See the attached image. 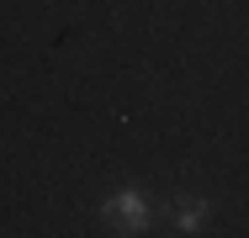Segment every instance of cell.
I'll use <instances>...</instances> for the list:
<instances>
[{
	"mask_svg": "<svg viewBox=\"0 0 249 238\" xmlns=\"http://www.w3.org/2000/svg\"><path fill=\"white\" fill-rule=\"evenodd\" d=\"M201 212H207V206H186V212H180V233H196V222H201Z\"/></svg>",
	"mask_w": 249,
	"mask_h": 238,
	"instance_id": "cell-2",
	"label": "cell"
},
{
	"mask_svg": "<svg viewBox=\"0 0 249 238\" xmlns=\"http://www.w3.org/2000/svg\"><path fill=\"white\" fill-rule=\"evenodd\" d=\"M101 228L106 233H149V201L138 190H117L106 206H101Z\"/></svg>",
	"mask_w": 249,
	"mask_h": 238,
	"instance_id": "cell-1",
	"label": "cell"
}]
</instances>
